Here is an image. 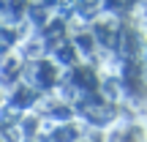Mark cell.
Wrapping results in <instances>:
<instances>
[{
	"instance_id": "cell-1",
	"label": "cell",
	"mask_w": 147,
	"mask_h": 142,
	"mask_svg": "<svg viewBox=\"0 0 147 142\" xmlns=\"http://www.w3.org/2000/svg\"><path fill=\"white\" fill-rule=\"evenodd\" d=\"M106 142H147V126L136 120H120L109 128Z\"/></svg>"
}]
</instances>
